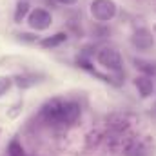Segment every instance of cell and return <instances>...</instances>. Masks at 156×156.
<instances>
[{
	"mask_svg": "<svg viewBox=\"0 0 156 156\" xmlns=\"http://www.w3.org/2000/svg\"><path fill=\"white\" fill-rule=\"evenodd\" d=\"M27 24L29 27H33L35 31H44L53 24V16L47 9L42 7H35L29 15H27Z\"/></svg>",
	"mask_w": 156,
	"mask_h": 156,
	"instance_id": "cell-4",
	"label": "cell"
},
{
	"mask_svg": "<svg viewBox=\"0 0 156 156\" xmlns=\"http://www.w3.org/2000/svg\"><path fill=\"white\" fill-rule=\"evenodd\" d=\"M80 105L76 102H66L62 98H53L42 107V116L49 123L71 125L80 118Z\"/></svg>",
	"mask_w": 156,
	"mask_h": 156,
	"instance_id": "cell-1",
	"label": "cell"
},
{
	"mask_svg": "<svg viewBox=\"0 0 156 156\" xmlns=\"http://www.w3.org/2000/svg\"><path fill=\"white\" fill-rule=\"evenodd\" d=\"M91 15L98 20V22H107L113 20L116 16V4L115 0H93L91 2Z\"/></svg>",
	"mask_w": 156,
	"mask_h": 156,
	"instance_id": "cell-3",
	"label": "cell"
},
{
	"mask_svg": "<svg viewBox=\"0 0 156 156\" xmlns=\"http://www.w3.org/2000/svg\"><path fill=\"white\" fill-rule=\"evenodd\" d=\"M18 38H20V40H29V42H33V40H38V38H37V35L29 37L27 33H20V35H18Z\"/></svg>",
	"mask_w": 156,
	"mask_h": 156,
	"instance_id": "cell-13",
	"label": "cell"
},
{
	"mask_svg": "<svg viewBox=\"0 0 156 156\" xmlns=\"http://www.w3.org/2000/svg\"><path fill=\"white\" fill-rule=\"evenodd\" d=\"M131 45L134 49H138V51H149L154 45V37H153V33L149 29L138 27L131 35Z\"/></svg>",
	"mask_w": 156,
	"mask_h": 156,
	"instance_id": "cell-5",
	"label": "cell"
},
{
	"mask_svg": "<svg viewBox=\"0 0 156 156\" xmlns=\"http://www.w3.org/2000/svg\"><path fill=\"white\" fill-rule=\"evenodd\" d=\"M7 154L9 156H26V153H24V147L20 145L18 140H11L9 145H7Z\"/></svg>",
	"mask_w": 156,
	"mask_h": 156,
	"instance_id": "cell-11",
	"label": "cell"
},
{
	"mask_svg": "<svg viewBox=\"0 0 156 156\" xmlns=\"http://www.w3.org/2000/svg\"><path fill=\"white\" fill-rule=\"evenodd\" d=\"M134 85H136V89H138L140 98H149V96L154 94V82H153V76L140 75V76L134 78Z\"/></svg>",
	"mask_w": 156,
	"mask_h": 156,
	"instance_id": "cell-6",
	"label": "cell"
},
{
	"mask_svg": "<svg viewBox=\"0 0 156 156\" xmlns=\"http://www.w3.org/2000/svg\"><path fill=\"white\" fill-rule=\"evenodd\" d=\"M31 11H29V4L26 2V0H20L18 4H16V7H15V15H13V18H15V22H22L24 18H26V15H29Z\"/></svg>",
	"mask_w": 156,
	"mask_h": 156,
	"instance_id": "cell-10",
	"label": "cell"
},
{
	"mask_svg": "<svg viewBox=\"0 0 156 156\" xmlns=\"http://www.w3.org/2000/svg\"><path fill=\"white\" fill-rule=\"evenodd\" d=\"M38 82H42V78L38 75H33V73H26V75H18V76L13 78V83L18 87V89H29L33 85H37Z\"/></svg>",
	"mask_w": 156,
	"mask_h": 156,
	"instance_id": "cell-7",
	"label": "cell"
},
{
	"mask_svg": "<svg viewBox=\"0 0 156 156\" xmlns=\"http://www.w3.org/2000/svg\"><path fill=\"white\" fill-rule=\"evenodd\" d=\"M60 4H66V5H71V4H75L76 0H58Z\"/></svg>",
	"mask_w": 156,
	"mask_h": 156,
	"instance_id": "cell-14",
	"label": "cell"
},
{
	"mask_svg": "<svg viewBox=\"0 0 156 156\" xmlns=\"http://www.w3.org/2000/svg\"><path fill=\"white\" fill-rule=\"evenodd\" d=\"M98 58V64L104 66L105 69L109 71H115V73H120L122 67H123V58L120 55V51L115 49V47H102L96 55Z\"/></svg>",
	"mask_w": 156,
	"mask_h": 156,
	"instance_id": "cell-2",
	"label": "cell"
},
{
	"mask_svg": "<svg viewBox=\"0 0 156 156\" xmlns=\"http://www.w3.org/2000/svg\"><path fill=\"white\" fill-rule=\"evenodd\" d=\"M134 67H138L144 75L147 76H154L156 75V62H147V60H140L136 58L134 60Z\"/></svg>",
	"mask_w": 156,
	"mask_h": 156,
	"instance_id": "cell-9",
	"label": "cell"
},
{
	"mask_svg": "<svg viewBox=\"0 0 156 156\" xmlns=\"http://www.w3.org/2000/svg\"><path fill=\"white\" fill-rule=\"evenodd\" d=\"M13 85V78L9 76H0V96H4Z\"/></svg>",
	"mask_w": 156,
	"mask_h": 156,
	"instance_id": "cell-12",
	"label": "cell"
},
{
	"mask_svg": "<svg viewBox=\"0 0 156 156\" xmlns=\"http://www.w3.org/2000/svg\"><path fill=\"white\" fill-rule=\"evenodd\" d=\"M66 40H67V35H66V33H55V35H51V37H47V38L40 40V45L45 47V49H53V47L64 44Z\"/></svg>",
	"mask_w": 156,
	"mask_h": 156,
	"instance_id": "cell-8",
	"label": "cell"
}]
</instances>
